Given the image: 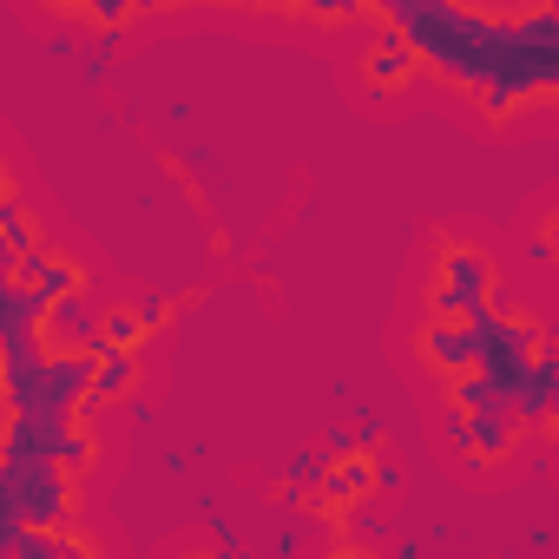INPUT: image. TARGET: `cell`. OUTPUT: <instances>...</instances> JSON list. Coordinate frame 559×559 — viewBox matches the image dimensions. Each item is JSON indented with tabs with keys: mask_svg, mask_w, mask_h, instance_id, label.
I'll return each mask as SVG.
<instances>
[{
	"mask_svg": "<svg viewBox=\"0 0 559 559\" xmlns=\"http://www.w3.org/2000/svg\"><path fill=\"white\" fill-rule=\"evenodd\" d=\"M73 467L27 448V441H8L0 448V533L14 526H60L73 513Z\"/></svg>",
	"mask_w": 559,
	"mask_h": 559,
	"instance_id": "1",
	"label": "cell"
},
{
	"mask_svg": "<svg viewBox=\"0 0 559 559\" xmlns=\"http://www.w3.org/2000/svg\"><path fill=\"white\" fill-rule=\"evenodd\" d=\"M487 290H493V270H487V257H480V250H467V243H454V250L441 257L435 317H474V310L487 304Z\"/></svg>",
	"mask_w": 559,
	"mask_h": 559,
	"instance_id": "2",
	"label": "cell"
},
{
	"mask_svg": "<svg viewBox=\"0 0 559 559\" xmlns=\"http://www.w3.org/2000/svg\"><path fill=\"white\" fill-rule=\"evenodd\" d=\"M421 349H428V362L448 369V376H467V369L480 362V343H474V323H467V317H435V323L421 330Z\"/></svg>",
	"mask_w": 559,
	"mask_h": 559,
	"instance_id": "3",
	"label": "cell"
},
{
	"mask_svg": "<svg viewBox=\"0 0 559 559\" xmlns=\"http://www.w3.org/2000/svg\"><path fill=\"white\" fill-rule=\"evenodd\" d=\"M0 552L8 559H86V539H67L53 526H14V533H0Z\"/></svg>",
	"mask_w": 559,
	"mask_h": 559,
	"instance_id": "4",
	"label": "cell"
},
{
	"mask_svg": "<svg viewBox=\"0 0 559 559\" xmlns=\"http://www.w3.org/2000/svg\"><path fill=\"white\" fill-rule=\"evenodd\" d=\"M362 493H376V454H343V461L323 474V487H317L323 507H349V500H362Z\"/></svg>",
	"mask_w": 559,
	"mask_h": 559,
	"instance_id": "5",
	"label": "cell"
},
{
	"mask_svg": "<svg viewBox=\"0 0 559 559\" xmlns=\"http://www.w3.org/2000/svg\"><path fill=\"white\" fill-rule=\"evenodd\" d=\"M8 270H21L27 284H40V290H47L53 304H60V297H80V270H73L67 257H53V250H21V257H14Z\"/></svg>",
	"mask_w": 559,
	"mask_h": 559,
	"instance_id": "6",
	"label": "cell"
},
{
	"mask_svg": "<svg viewBox=\"0 0 559 559\" xmlns=\"http://www.w3.org/2000/svg\"><path fill=\"white\" fill-rule=\"evenodd\" d=\"M415 47H408V34L402 27H382V40H376V53H369V86H402L408 73H415Z\"/></svg>",
	"mask_w": 559,
	"mask_h": 559,
	"instance_id": "7",
	"label": "cell"
},
{
	"mask_svg": "<svg viewBox=\"0 0 559 559\" xmlns=\"http://www.w3.org/2000/svg\"><path fill=\"white\" fill-rule=\"evenodd\" d=\"M139 389V349H99V369H93V395L86 402H126Z\"/></svg>",
	"mask_w": 559,
	"mask_h": 559,
	"instance_id": "8",
	"label": "cell"
},
{
	"mask_svg": "<svg viewBox=\"0 0 559 559\" xmlns=\"http://www.w3.org/2000/svg\"><path fill=\"white\" fill-rule=\"evenodd\" d=\"M99 323H106V317H93V310H86V297H60L47 330H53L60 343H73V349H99Z\"/></svg>",
	"mask_w": 559,
	"mask_h": 559,
	"instance_id": "9",
	"label": "cell"
},
{
	"mask_svg": "<svg viewBox=\"0 0 559 559\" xmlns=\"http://www.w3.org/2000/svg\"><path fill=\"white\" fill-rule=\"evenodd\" d=\"M467 415H474V454H480V461H500V454L513 448L520 415H513V408H467Z\"/></svg>",
	"mask_w": 559,
	"mask_h": 559,
	"instance_id": "10",
	"label": "cell"
},
{
	"mask_svg": "<svg viewBox=\"0 0 559 559\" xmlns=\"http://www.w3.org/2000/svg\"><path fill=\"white\" fill-rule=\"evenodd\" d=\"M139 343H145V317H139V310H106L99 349H139Z\"/></svg>",
	"mask_w": 559,
	"mask_h": 559,
	"instance_id": "11",
	"label": "cell"
},
{
	"mask_svg": "<svg viewBox=\"0 0 559 559\" xmlns=\"http://www.w3.org/2000/svg\"><path fill=\"white\" fill-rule=\"evenodd\" d=\"M0 230H8V263H14L21 250H40V243H34L27 211H21V198H0Z\"/></svg>",
	"mask_w": 559,
	"mask_h": 559,
	"instance_id": "12",
	"label": "cell"
},
{
	"mask_svg": "<svg viewBox=\"0 0 559 559\" xmlns=\"http://www.w3.org/2000/svg\"><path fill=\"white\" fill-rule=\"evenodd\" d=\"M67 8H86L99 27H126V14H132V0H67Z\"/></svg>",
	"mask_w": 559,
	"mask_h": 559,
	"instance_id": "13",
	"label": "cell"
},
{
	"mask_svg": "<svg viewBox=\"0 0 559 559\" xmlns=\"http://www.w3.org/2000/svg\"><path fill=\"white\" fill-rule=\"evenodd\" d=\"M395 487H402V467H395V461H382V454H376V493H395Z\"/></svg>",
	"mask_w": 559,
	"mask_h": 559,
	"instance_id": "14",
	"label": "cell"
},
{
	"mask_svg": "<svg viewBox=\"0 0 559 559\" xmlns=\"http://www.w3.org/2000/svg\"><path fill=\"white\" fill-rule=\"evenodd\" d=\"M139 317H145V330H158V323L171 317V304H165V297H145V304H139Z\"/></svg>",
	"mask_w": 559,
	"mask_h": 559,
	"instance_id": "15",
	"label": "cell"
},
{
	"mask_svg": "<svg viewBox=\"0 0 559 559\" xmlns=\"http://www.w3.org/2000/svg\"><path fill=\"white\" fill-rule=\"evenodd\" d=\"M546 250H552V257H559V217H552V224H546Z\"/></svg>",
	"mask_w": 559,
	"mask_h": 559,
	"instance_id": "16",
	"label": "cell"
},
{
	"mask_svg": "<svg viewBox=\"0 0 559 559\" xmlns=\"http://www.w3.org/2000/svg\"><path fill=\"white\" fill-rule=\"evenodd\" d=\"M552 435H559V402H552Z\"/></svg>",
	"mask_w": 559,
	"mask_h": 559,
	"instance_id": "17",
	"label": "cell"
},
{
	"mask_svg": "<svg viewBox=\"0 0 559 559\" xmlns=\"http://www.w3.org/2000/svg\"><path fill=\"white\" fill-rule=\"evenodd\" d=\"M546 14H559V0H546Z\"/></svg>",
	"mask_w": 559,
	"mask_h": 559,
	"instance_id": "18",
	"label": "cell"
},
{
	"mask_svg": "<svg viewBox=\"0 0 559 559\" xmlns=\"http://www.w3.org/2000/svg\"><path fill=\"white\" fill-rule=\"evenodd\" d=\"M552 349H559V343H552Z\"/></svg>",
	"mask_w": 559,
	"mask_h": 559,
	"instance_id": "19",
	"label": "cell"
}]
</instances>
